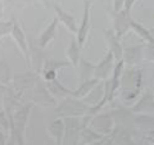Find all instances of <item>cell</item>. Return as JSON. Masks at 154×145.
<instances>
[{
  "instance_id": "6da1fadb",
  "label": "cell",
  "mask_w": 154,
  "mask_h": 145,
  "mask_svg": "<svg viewBox=\"0 0 154 145\" xmlns=\"http://www.w3.org/2000/svg\"><path fill=\"white\" fill-rule=\"evenodd\" d=\"M11 36L13 37L14 42H16V45L18 46V49L21 50L23 57H25V59L27 60V63L30 64V48H28V41H27L26 32H25V30H23V27L16 21H14V23H13Z\"/></svg>"
},
{
  "instance_id": "7a4b0ae2",
  "label": "cell",
  "mask_w": 154,
  "mask_h": 145,
  "mask_svg": "<svg viewBox=\"0 0 154 145\" xmlns=\"http://www.w3.org/2000/svg\"><path fill=\"white\" fill-rule=\"evenodd\" d=\"M57 26H58V18H53V21L48 25L44 31L40 33V36L37 39V44L40 48H46L50 42L55 39V35H57Z\"/></svg>"
},
{
  "instance_id": "3957f363",
  "label": "cell",
  "mask_w": 154,
  "mask_h": 145,
  "mask_svg": "<svg viewBox=\"0 0 154 145\" xmlns=\"http://www.w3.org/2000/svg\"><path fill=\"white\" fill-rule=\"evenodd\" d=\"M53 7H54V11H55V14H57V18L58 21H60L63 25L68 28L71 32L73 33H77V26H76V21L75 18L71 16L69 13H67L63 8H62L59 4L54 3L53 4Z\"/></svg>"
},
{
  "instance_id": "277c9868",
  "label": "cell",
  "mask_w": 154,
  "mask_h": 145,
  "mask_svg": "<svg viewBox=\"0 0 154 145\" xmlns=\"http://www.w3.org/2000/svg\"><path fill=\"white\" fill-rule=\"evenodd\" d=\"M33 103L41 104V105H53V98L49 93L46 86L42 84H36L35 86V94H33Z\"/></svg>"
},
{
  "instance_id": "5b68a950",
  "label": "cell",
  "mask_w": 154,
  "mask_h": 145,
  "mask_svg": "<svg viewBox=\"0 0 154 145\" xmlns=\"http://www.w3.org/2000/svg\"><path fill=\"white\" fill-rule=\"evenodd\" d=\"M89 17H90V3H85V12L82 17V23H81L80 28L77 30V39H79V45H84L85 39L88 36V30H89Z\"/></svg>"
},
{
  "instance_id": "8992f818",
  "label": "cell",
  "mask_w": 154,
  "mask_h": 145,
  "mask_svg": "<svg viewBox=\"0 0 154 145\" xmlns=\"http://www.w3.org/2000/svg\"><path fill=\"white\" fill-rule=\"evenodd\" d=\"M13 73L11 69V66L7 63V60L0 59V84L5 86H12L13 82Z\"/></svg>"
},
{
  "instance_id": "52a82bcc",
  "label": "cell",
  "mask_w": 154,
  "mask_h": 145,
  "mask_svg": "<svg viewBox=\"0 0 154 145\" xmlns=\"http://www.w3.org/2000/svg\"><path fill=\"white\" fill-rule=\"evenodd\" d=\"M63 131H64V123L62 119H57L54 122H51L50 127H49V132L51 136H54L57 139V144L60 145L62 141V136H63Z\"/></svg>"
},
{
  "instance_id": "ba28073f",
  "label": "cell",
  "mask_w": 154,
  "mask_h": 145,
  "mask_svg": "<svg viewBox=\"0 0 154 145\" xmlns=\"http://www.w3.org/2000/svg\"><path fill=\"white\" fill-rule=\"evenodd\" d=\"M67 57H68V59L72 64L77 66V63H79V58H80V45H77L76 39H72L71 45H69L68 49H67Z\"/></svg>"
},
{
  "instance_id": "9c48e42d",
  "label": "cell",
  "mask_w": 154,
  "mask_h": 145,
  "mask_svg": "<svg viewBox=\"0 0 154 145\" xmlns=\"http://www.w3.org/2000/svg\"><path fill=\"white\" fill-rule=\"evenodd\" d=\"M68 66V62L63 60H54V59H48L42 63V71H53L57 72L58 69L63 68V67Z\"/></svg>"
},
{
  "instance_id": "30bf717a",
  "label": "cell",
  "mask_w": 154,
  "mask_h": 145,
  "mask_svg": "<svg viewBox=\"0 0 154 145\" xmlns=\"http://www.w3.org/2000/svg\"><path fill=\"white\" fill-rule=\"evenodd\" d=\"M0 130L4 134H9L11 131V118L4 108H0Z\"/></svg>"
},
{
  "instance_id": "8fae6325",
  "label": "cell",
  "mask_w": 154,
  "mask_h": 145,
  "mask_svg": "<svg viewBox=\"0 0 154 145\" xmlns=\"http://www.w3.org/2000/svg\"><path fill=\"white\" fill-rule=\"evenodd\" d=\"M14 19H0V40L11 35Z\"/></svg>"
},
{
  "instance_id": "7c38bea8",
  "label": "cell",
  "mask_w": 154,
  "mask_h": 145,
  "mask_svg": "<svg viewBox=\"0 0 154 145\" xmlns=\"http://www.w3.org/2000/svg\"><path fill=\"white\" fill-rule=\"evenodd\" d=\"M4 2V5H8V7H22V5H25L26 3L28 2H32V0H3Z\"/></svg>"
},
{
  "instance_id": "4fadbf2b",
  "label": "cell",
  "mask_w": 154,
  "mask_h": 145,
  "mask_svg": "<svg viewBox=\"0 0 154 145\" xmlns=\"http://www.w3.org/2000/svg\"><path fill=\"white\" fill-rule=\"evenodd\" d=\"M4 17H5V5L3 0H0V19H4Z\"/></svg>"
},
{
  "instance_id": "5bb4252c",
  "label": "cell",
  "mask_w": 154,
  "mask_h": 145,
  "mask_svg": "<svg viewBox=\"0 0 154 145\" xmlns=\"http://www.w3.org/2000/svg\"><path fill=\"white\" fill-rule=\"evenodd\" d=\"M123 4H125V0H116V2H114V8H116V11L118 12Z\"/></svg>"
},
{
  "instance_id": "9a60e30c",
  "label": "cell",
  "mask_w": 154,
  "mask_h": 145,
  "mask_svg": "<svg viewBox=\"0 0 154 145\" xmlns=\"http://www.w3.org/2000/svg\"><path fill=\"white\" fill-rule=\"evenodd\" d=\"M0 145H7V134L0 131Z\"/></svg>"
},
{
  "instance_id": "2e32d148",
  "label": "cell",
  "mask_w": 154,
  "mask_h": 145,
  "mask_svg": "<svg viewBox=\"0 0 154 145\" xmlns=\"http://www.w3.org/2000/svg\"><path fill=\"white\" fill-rule=\"evenodd\" d=\"M135 3V0H125V4H126V11H130L131 5Z\"/></svg>"
},
{
  "instance_id": "e0dca14e",
  "label": "cell",
  "mask_w": 154,
  "mask_h": 145,
  "mask_svg": "<svg viewBox=\"0 0 154 145\" xmlns=\"http://www.w3.org/2000/svg\"><path fill=\"white\" fill-rule=\"evenodd\" d=\"M40 2L44 3V5H49V0H40Z\"/></svg>"
},
{
  "instance_id": "ac0fdd59",
  "label": "cell",
  "mask_w": 154,
  "mask_h": 145,
  "mask_svg": "<svg viewBox=\"0 0 154 145\" xmlns=\"http://www.w3.org/2000/svg\"><path fill=\"white\" fill-rule=\"evenodd\" d=\"M0 131H2V130H0Z\"/></svg>"
}]
</instances>
